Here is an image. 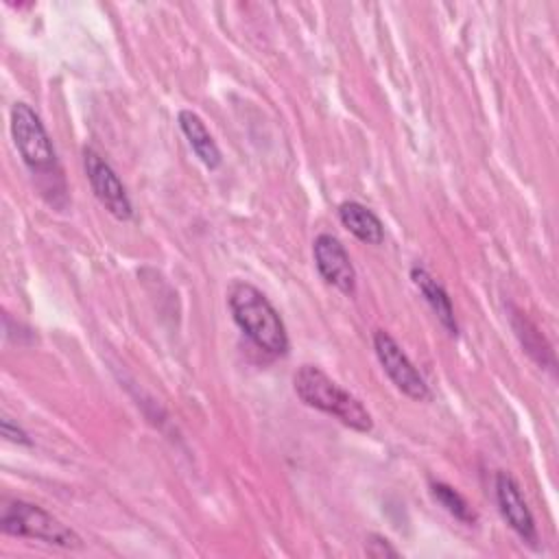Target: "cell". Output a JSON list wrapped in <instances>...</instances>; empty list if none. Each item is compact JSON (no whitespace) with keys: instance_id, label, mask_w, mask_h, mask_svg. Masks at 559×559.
Segmentation results:
<instances>
[{"instance_id":"obj_10","label":"cell","mask_w":559,"mask_h":559,"mask_svg":"<svg viewBox=\"0 0 559 559\" xmlns=\"http://www.w3.org/2000/svg\"><path fill=\"white\" fill-rule=\"evenodd\" d=\"M338 221L360 242L380 245L384 240V225H382V221L367 205H362L358 201L341 203L338 205Z\"/></svg>"},{"instance_id":"obj_12","label":"cell","mask_w":559,"mask_h":559,"mask_svg":"<svg viewBox=\"0 0 559 559\" xmlns=\"http://www.w3.org/2000/svg\"><path fill=\"white\" fill-rule=\"evenodd\" d=\"M511 323H513V330L522 343V347L539 362V365H552V352H550V345L546 343V338L542 336V332L520 312L515 310L511 314Z\"/></svg>"},{"instance_id":"obj_2","label":"cell","mask_w":559,"mask_h":559,"mask_svg":"<svg viewBox=\"0 0 559 559\" xmlns=\"http://www.w3.org/2000/svg\"><path fill=\"white\" fill-rule=\"evenodd\" d=\"M293 386L297 397L338 419L341 424L358 430V432H369L373 426V419L369 411L362 406L358 397H354L349 391H345L341 384H336L325 371H321L314 365H301L293 378Z\"/></svg>"},{"instance_id":"obj_14","label":"cell","mask_w":559,"mask_h":559,"mask_svg":"<svg viewBox=\"0 0 559 559\" xmlns=\"http://www.w3.org/2000/svg\"><path fill=\"white\" fill-rule=\"evenodd\" d=\"M365 550L369 557H376V559H382V557H397V550L389 544V539L380 537V535H369L367 544H365Z\"/></svg>"},{"instance_id":"obj_7","label":"cell","mask_w":559,"mask_h":559,"mask_svg":"<svg viewBox=\"0 0 559 559\" xmlns=\"http://www.w3.org/2000/svg\"><path fill=\"white\" fill-rule=\"evenodd\" d=\"M314 266L319 275L338 288L345 295H354L356 290V271L349 260V253L341 245V240L332 234H319L312 242Z\"/></svg>"},{"instance_id":"obj_3","label":"cell","mask_w":559,"mask_h":559,"mask_svg":"<svg viewBox=\"0 0 559 559\" xmlns=\"http://www.w3.org/2000/svg\"><path fill=\"white\" fill-rule=\"evenodd\" d=\"M0 528L13 537H31L61 548H81V537L46 509L26 500H4Z\"/></svg>"},{"instance_id":"obj_5","label":"cell","mask_w":559,"mask_h":559,"mask_svg":"<svg viewBox=\"0 0 559 559\" xmlns=\"http://www.w3.org/2000/svg\"><path fill=\"white\" fill-rule=\"evenodd\" d=\"M373 349L376 356L384 369V373L389 376V380L411 400L424 402L430 397L428 384L424 380V376L415 369V365L408 360V356L402 352V347L397 345V341L384 332V330H376L373 334Z\"/></svg>"},{"instance_id":"obj_4","label":"cell","mask_w":559,"mask_h":559,"mask_svg":"<svg viewBox=\"0 0 559 559\" xmlns=\"http://www.w3.org/2000/svg\"><path fill=\"white\" fill-rule=\"evenodd\" d=\"M11 138L22 157V162L33 173H48L57 164L52 140L37 116V111L26 103H13L11 107Z\"/></svg>"},{"instance_id":"obj_11","label":"cell","mask_w":559,"mask_h":559,"mask_svg":"<svg viewBox=\"0 0 559 559\" xmlns=\"http://www.w3.org/2000/svg\"><path fill=\"white\" fill-rule=\"evenodd\" d=\"M411 280L413 284L419 288V293L424 295V299L428 301V306L432 308V312L437 314V319L441 321V325L456 336L459 325H456V317H454V308L452 301L448 297V293L443 290V286L424 269V266H413L411 269Z\"/></svg>"},{"instance_id":"obj_15","label":"cell","mask_w":559,"mask_h":559,"mask_svg":"<svg viewBox=\"0 0 559 559\" xmlns=\"http://www.w3.org/2000/svg\"><path fill=\"white\" fill-rule=\"evenodd\" d=\"M0 430H2V437L7 441H13V443H20V445H31V439L28 435L11 421V417H2V424H0Z\"/></svg>"},{"instance_id":"obj_6","label":"cell","mask_w":559,"mask_h":559,"mask_svg":"<svg viewBox=\"0 0 559 559\" xmlns=\"http://www.w3.org/2000/svg\"><path fill=\"white\" fill-rule=\"evenodd\" d=\"M83 166H85V175L87 181L96 194V199L100 201V205L118 221H129L133 214L129 194L122 186V181L118 179V175L114 173V168L103 159L100 153H96L94 148H83Z\"/></svg>"},{"instance_id":"obj_13","label":"cell","mask_w":559,"mask_h":559,"mask_svg":"<svg viewBox=\"0 0 559 559\" xmlns=\"http://www.w3.org/2000/svg\"><path fill=\"white\" fill-rule=\"evenodd\" d=\"M430 493L450 515H454L463 524H474L476 522L474 509L469 507V502L454 487H450L445 483H430Z\"/></svg>"},{"instance_id":"obj_8","label":"cell","mask_w":559,"mask_h":559,"mask_svg":"<svg viewBox=\"0 0 559 559\" xmlns=\"http://www.w3.org/2000/svg\"><path fill=\"white\" fill-rule=\"evenodd\" d=\"M496 500L502 518L507 524L518 533L520 539L535 546L537 544V528L531 509L526 507V500L522 498V491L511 474L498 472L496 476Z\"/></svg>"},{"instance_id":"obj_1","label":"cell","mask_w":559,"mask_h":559,"mask_svg":"<svg viewBox=\"0 0 559 559\" xmlns=\"http://www.w3.org/2000/svg\"><path fill=\"white\" fill-rule=\"evenodd\" d=\"M227 304L236 325L264 354L284 356L288 352V334L284 321L266 295L249 282H234Z\"/></svg>"},{"instance_id":"obj_9","label":"cell","mask_w":559,"mask_h":559,"mask_svg":"<svg viewBox=\"0 0 559 559\" xmlns=\"http://www.w3.org/2000/svg\"><path fill=\"white\" fill-rule=\"evenodd\" d=\"M177 122H179L181 133L188 140V144L192 146L197 157L203 162V166L210 168V170L218 168L223 157H221V151H218L212 133L207 131L205 122L201 120V116L194 114L192 109H181L179 116H177Z\"/></svg>"}]
</instances>
